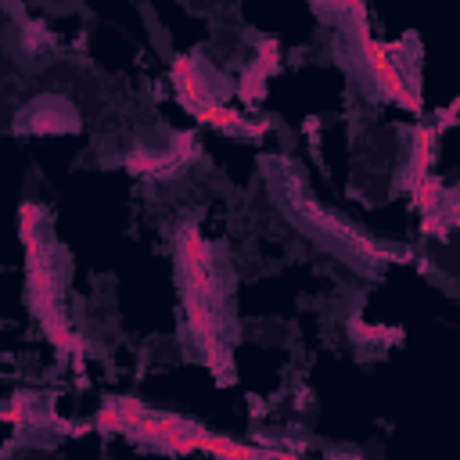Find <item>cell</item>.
<instances>
[{
  "mask_svg": "<svg viewBox=\"0 0 460 460\" xmlns=\"http://www.w3.org/2000/svg\"><path fill=\"white\" fill-rule=\"evenodd\" d=\"M115 402H119V410H122V417H126V428H129L126 435H133V431H137V424L147 417L144 402H140V399H133V395H122V399H115Z\"/></svg>",
  "mask_w": 460,
  "mask_h": 460,
  "instance_id": "15",
  "label": "cell"
},
{
  "mask_svg": "<svg viewBox=\"0 0 460 460\" xmlns=\"http://www.w3.org/2000/svg\"><path fill=\"white\" fill-rule=\"evenodd\" d=\"M313 7H320V11H338V14H349V0H313Z\"/></svg>",
  "mask_w": 460,
  "mask_h": 460,
  "instance_id": "18",
  "label": "cell"
},
{
  "mask_svg": "<svg viewBox=\"0 0 460 460\" xmlns=\"http://www.w3.org/2000/svg\"><path fill=\"white\" fill-rule=\"evenodd\" d=\"M169 169H176L172 155H155L147 147H133L126 155V172L133 176H169Z\"/></svg>",
  "mask_w": 460,
  "mask_h": 460,
  "instance_id": "7",
  "label": "cell"
},
{
  "mask_svg": "<svg viewBox=\"0 0 460 460\" xmlns=\"http://www.w3.org/2000/svg\"><path fill=\"white\" fill-rule=\"evenodd\" d=\"M25 115H29V129L32 133H65V129H75V111L68 104L47 101L43 108H32Z\"/></svg>",
  "mask_w": 460,
  "mask_h": 460,
  "instance_id": "6",
  "label": "cell"
},
{
  "mask_svg": "<svg viewBox=\"0 0 460 460\" xmlns=\"http://www.w3.org/2000/svg\"><path fill=\"white\" fill-rule=\"evenodd\" d=\"M410 198H413V205L420 208V212H435V208H442V180L438 176H420L417 183H410Z\"/></svg>",
  "mask_w": 460,
  "mask_h": 460,
  "instance_id": "10",
  "label": "cell"
},
{
  "mask_svg": "<svg viewBox=\"0 0 460 460\" xmlns=\"http://www.w3.org/2000/svg\"><path fill=\"white\" fill-rule=\"evenodd\" d=\"M431 158H435V129H431V126H420V129L413 133V162H410V180H406V187L431 172Z\"/></svg>",
  "mask_w": 460,
  "mask_h": 460,
  "instance_id": "8",
  "label": "cell"
},
{
  "mask_svg": "<svg viewBox=\"0 0 460 460\" xmlns=\"http://www.w3.org/2000/svg\"><path fill=\"white\" fill-rule=\"evenodd\" d=\"M255 65H259L262 72H277V65H280V43H277V40H262V43L255 47Z\"/></svg>",
  "mask_w": 460,
  "mask_h": 460,
  "instance_id": "14",
  "label": "cell"
},
{
  "mask_svg": "<svg viewBox=\"0 0 460 460\" xmlns=\"http://www.w3.org/2000/svg\"><path fill=\"white\" fill-rule=\"evenodd\" d=\"M352 32H356V47H359V54H363V61H367V68H370V75H374V86H377L388 101H395V104H402L406 111L420 115V93L406 86V79H402L395 58L388 54V47L370 36L367 18L352 22Z\"/></svg>",
  "mask_w": 460,
  "mask_h": 460,
  "instance_id": "2",
  "label": "cell"
},
{
  "mask_svg": "<svg viewBox=\"0 0 460 460\" xmlns=\"http://www.w3.org/2000/svg\"><path fill=\"white\" fill-rule=\"evenodd\" d=\"M40 219H43V208H40L36 201H25V205L18 208V237L25 241V237L40 234Z\"/></svg>",
  "mask_w": 460,
  "mask_h": 460,
  "instance_id": "13",
  "label": "cell"
},
{
  "mask_svg": "<svg viewBox=\"0 0 460 460\" xmlns=\"http://www.w3.org/2000/svg\"><path fill=\"white\" fill-rule=\"evenodd\" d=\"M169 155H172L176 162H187V158H194V155H198L194 133H172V147H169Z\"/></svg>",
  "mask_w": 460,
  "mask_h": 460,
  "instance_id": "16",
  "label": "cell"
},
{
  "mask_svg": "<svg viewBox=\"0 0 460 460\" xmlns=\"http://www.w3.org/2000/svg\"><path fill=\"white\" fill-rule=\"evenodd\" d=\"M266 75H270V72H262V68L252 61L248 72L241 75V90H237V93H241L244 101H259V97H262V83H266Z\"/></svg>",
  "mask_w": 460,
  "mask_h": 460,
  "instance_id": "12",
  "label": "cell"
},
{
  "mask_svg": "<svg viewBox=\"0 0 460 460\" xmlns=\"http://www.w3.org/2000/svg\"><path fill=\"white\" fill-rule=\"evenodd\" d=\"M201 453H216V456H234V460H252V456H284V453H273V449H255V446H241V442H230L223 435H205V446Z\"/></svg>",
  "mask_w": 460,
  "mask_h": 460,
  "instance_id": "9",
  "label": "cell"
},
{
  "mask_svg": "<svg viewBox=\"0 0 460 460\" xmlns=\"http://www.w3.org/2000/svg\"><path fill=\"white\" fill-rule=\"evenodd\" d=\"M14 4H18V0H7V7H11V11H14Z\"/></svg>",
  "mask_w": 460,
  "mask_h": 460,
  "instance_id": "19",
  "label": "cell"
},
{
  "mask_svg": "<svg viewBox=\"0 0 460 460\" xmlns=\"http://www.w3.org/2000/svg\"><path fill=\"white\" fill-rule=\"evenodd\" d=\"M194 119H198V122H205V126H216V129H223V133H248V137L266 133V122H248L241 111H234V108L219 104L216 97H212V101H205V104H198V108H194Z\"/></svg>",
  "mask_w": 460,
  "mask_h": 460,
  "instance_id": "5",
  "label": "cell"
},
{
  "mask_svg": "<svg viewBox=\"0 0 460 460\" xmlns=\"http://www.w3.org/2000/svg\"><path fill=\"white\" fill-rule=\"evenodd\" d=\"M180 273H183V291L216 302L219 298V273H216V259L212 248L205 244V237L194 226H183L180 234Z\"/></svg>",
  "mask_w": 460,
  "mask_h": 460,
  "instance_id": "3",
  "label": "cell"
},
{
  "mask_svg": "<svg viewBox=\"0 0 460 460\" xmlns=\"http://www.w3.org/2000/svg\"><path fill=\"white\" fill-rule=\"evenodd\" d=\"M172 86H176V97H180V104L187 111H194L198 104L212 101V93L205 86V75L198 72L194 58H187V54L183 58H172Z\"/></svg>",
  "mask_w": 460,
  "mask_h": 460,
  "instance_id": "4",
  "label": "cell"
},
{
  "mask_svg": "<svg viewBox=\"0 0 460 460\" xmlns=\"http://www.w3.org/2000/svg\"><path fill=\"white\" fill-rule=\"evenodd\" d=\"M288 190H284V208H291L305 226H309V234H316L320 241H327V244H334L338 252H345L349 259H367V262H388V259H395V252H388V248H381V244H374L370 237H363L356 226H349V223H341L334 212H327V208H320V205H313L309 201V194H305V187L298 183V180H291L288 176Z\"/></svg>",
  "mask_w": 460,
  "mask_h": 460,
  "instance_id": "1",
  "label": "cell"
},
{
  "mask_svg": "<svg viewBox=\"0 0 460 460\" xmlns=\"http://www.w3.org/2000/svg\"><path fill=\"white\" fill-rule=\"evenodd\" d=\"M446 226H449V219H446V212H442V208L424 212V226H420V230H424L428 237H431V234H435V237H446Z\"/></svg>",
  "mask_w": 460,
  "mask_h": 460,
  "instance_id": "17",
  "label": "cell"
},
{
  "mask_svg": "<svg viewBox=\"0 0 460 460\" xmlns=\"http://www.w3.org/2000/svg\"><path fill=\"white\" fill-rule=\"evenodd\" d=\"M93 424H97V431H104V435H115V431L126 435V431H129V428H126V417H122V410H119L115 399H108V402L97 410V420H93Z\"/></svg>",
  "mask_w": 460,
  "mask_h": 460,
  "instance_id": "11",
  "label": "cell"
}]
</instances>
